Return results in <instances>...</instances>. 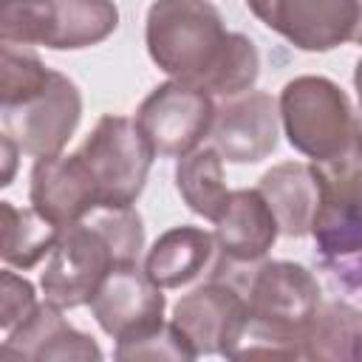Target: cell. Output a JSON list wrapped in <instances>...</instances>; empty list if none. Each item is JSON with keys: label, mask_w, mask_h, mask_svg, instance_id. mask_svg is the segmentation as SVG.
I'll return each mask as SVG.
<instances>
[{"label": "cell", "mask_w": 362, "mask_h": 362, "mask_svg": "<svg viewBox=\"0 0 362 362\" xmlns=\"http://www.w3.org/2000/svg\"><path fill=\"white\" fill-rule=\"evenodd\" d=\"M3 133H8L25 156H59L82 119L79 88L59 71L11 105H0Z\"/></svg>", "instance_id": "8992f818"}, {"label": "cell", "mask_w": 362, "mask_h": 362, "mask_svg": "<svg viewBox=\"0 0 362 362\" xmlns=\"http://www.w3.org/2000/svg\"><path fill=\"white\" fill-rule=\"evenodd\" d=\"M88 305L99 328L116 342L141 339L164 325L161 286H156L139 263L110 269Z\"/></svg>", "instance_id": "7c38bea8"}, {"label": "cell", "mask_w": 362, "mask_h": 362, "mask_svg": "<svg viewBox=\"0 0 362 362\" xmlns=\"http://www.w3.org/2000/svg\"><path fill=\"white\" fill-rule=\"evenodd\" d=\"M34 308H37L34 286L25 277L6 269L0 274V328H3V334L14 331Z\"/></svg>", "instance_id": "603a6c76"}, {"label": "cell", "mask_w": 362, "mask_h": 362, "mask_svg": "<svg viewBox=\"0 0 362 362\" xmlns=\"http://www.w3.org/2000/svg\"><path fill=\"white\" fill-rule=\"evenodd\" d=\"M6 359H99L102 351L93 337L76 331L62 308L54 303H37V308L6 334Z\"/></svg>", "instance_id": "9a60e30c"}, {"label": "cell", "mask_w": 362, "mask_h": 362, "mask_svg": "<svg viewBox=\"0 0 362 362\" xmlns=\"http://www.w3.org/2000/svg\"><path fill=\"white\" fill-rule=\"evenodd\" d=\"M28 198L31 206L59 229L85 221L99 206L96 181L79 153L37 158L31 170Z\"/></svg>", "instance_id": "5bb4252c"}, {"label": "cell", "mask_w": 362, "mask_h": 362, "mask_svg": "<svg viewBox=\"0 0 362 362\" xmlns=\"http://www.w3.org/2000/svg\"><path fill=\"white\" fill-rule=\"evenodd\" d=\"M320 178V206L311 223L317 249L325 257L362 252V136L328 161H314Z\"/></svg>", "instance_id": "52a82bcc"}, {"label": "cell", "mask_w": 362, "mask_h": 362, "mask_svg": "<svg viewBox=\"0 0 362 362\" xmlns=\"http://www.w3.org/2000/svg\"><path fill=\"white\" fill-rule=\"evenodd\" d=\"M215 102L206 90L170 79L153 88L136 110V124L150 150L161 158L192 153L212 130Z\"/></svg>", "instance_id": "9c48e42d"}, {"label": "cell", "mask_w": 362, "mask_h": 362, "mask_svg": "<svg viewBox=\"0 0 362 362\" xmlns=\"http://www.w3.org/2000/svg\"><path fill=\"white\" fill-rule=\"evenodd\" d=\"M3 212V260L14 269H31L45 255L54 252L59 240V226L42 218L34 206L20 209L11 201H0Z\"/></svg>", "instance_id": "44dd1931"}, {"label": "cell", "mask_w": 362, "mask_h": 362, "mask_svg": "<svg viewBox=\"0 0 362 362\" xmlns=\"http://www.w3.org/2000/svg\"><path fill=\"white\" fill-rule=\"evenodd\" d=\"M277 102L266 90H246L215 107V122L209 130L212 147L223 161L255 164L274 153L277 147Z\"/></svg>", "instance_id": "4fadbf2b"}, {"label": "cell", "mask_w": 362, "mask_h": 362, "mask_svg": "<svg viewBox=\"0 0 362 362\" xmlns=\"http://www.w3.org/2000/svg\"><path fill=\"white\" fill-rule=\"evenodd\" d=\"M277 221L260 189H232L215 221V246L232 263H255L277 240Z\"/></svg>", "instance_id": "2e32d148"}, {"label": "cell", "mask_w": 362, "mask_h": 362, "mask_svg": "<svg viewBox=\"0 0 362 362\" xmlns=\"http://www.w3.org/2000/svg\"><path fill=\"white\" fill-rule=\"evenodd\" d=\"M249 11L300 51L362 45V0H246Z\"/></svg>", "instance_id": "ba28073f"}, {"label": "cell", "mask_w": 362, "mask_h": 362, "mask_svg": "<svg viewBox=\"0 0 362 362\" xmlns=\"http://www.w3.org/2000/svg\"><path fill=\"white\" fill-rule=\"evenodd\" d=\"M249 328L232 359L252 342L246 356H300V334L320 308V283L317 277L291 260L263 263L249 283Z\"/></svg>", "instance_id": "6da1fadb"}, {"label": "cell", "mask_w": 362, "mask_h": 362, "mask_svg": "<svg viewBox=\"0 0 362 362\" xmlns=\"http://www.w3.org/2000/svg\"><path fill=\"white\" fill-rule=\"evenodd\" d=\"M116 25L113 0H3L0 6V40L6 45L79 51L107 40Z\"/></svg>", "instance_id": "277c9868"}, {"label": "cell", "mask_w": 362, "mask_h": 362, "mask_svg": "<svg viewBox=\"0 0 362 362\" xmlns=\"http://www.w3.org/2000/svg\"><path fill=\"white\" fill-rule=\"evenodd\" d=\"M119 359H195V354L187 348V342L175 334L170 322H164L158 331L133 339V342H119L116 345Z\"/></svg>", "instance_id": "7402d4cb"}, {"label": "cell", "mask_w": 362, "mask_h": 362, "mask_svg": "<svg viewBox=\"0 0 362 362\" xmlns=\"http://www.w3.org/2000/svg\"><path fill=\"white\" fill-rule=\"evenodd\" d=\"M354 88H356V99H359V110H362V57H359L356 71H354Z\"/></svg>", "instance_id": "d4e9b609"}, {"label": "cell", "mask_w": 362, "mask_h": 362, "mask_svg": "<svg viewBox=\"0 0 362 362\" xmlns=\"http://www.w3.org/2000/svg\"><path fill=\"white\" fill-rule=\"evenodd\" d=\"M170 325L195 356H232L249 328V303L235 286L212 280L175 303Z\"/></svg>", "instance_id": "8fae6325"}, {"label": "cell", "mask_w": 362, "mask_h": 362, "mask_svg": "<svg viewBox=\"0 0 362 362\" xmlns=\"http://www.w3.org/2000/svg\"><path fill=\"white\" fill-rule=\"evenodd\" d=\"M76 153L82 156L96 181L99 206H133V201L144 189L150 164L156 158L136 119L113 113L96 122V127Z\"/></svg>", "instance_id": "5b68a950"}, {"label": "cell", "mask_w": 362, "mask_h": 362, "mask_svg": "<svg viewBox=\"0 0 362 362\" xmlns=\"http://www.w3.org/2000/svg\"><path fill=\"white\" fill-rule=\"evenodd\" d=\"M215 235L201 226H173L150 246L144 257L147 277L161 288H181L209 266Z\"/></svg>", "instance_id": "ac0fdd59"}, {"label": "cell", "mask_w": 362, "mask_h": 362, "mask_svg": "<svg viewBox=\"0 0 362 362\" xmlns=\"http://www.w3.org/2000/svg\"><path fill=\"white\" fill-rule=\"evenodd\" d=\"M257 189L263 192L277 226L288 238L311 235V223L320 206V178L314 164L283 161L260 175Z\"/></svg>", "instance_id": "e0dca14e"}, {"label": "cell", "mask_w": 362, "mask_h": 362, "mask_svg": "<svg viewBox=\"0 0 362 362\" xmlns=\"http://www.w3.org/2000/svg\"><path fill=\"white\" fill-rule=\"evenodd\" d=\"M116 266L119 260L110 240L90 218H85L59 232L45 272L40 274V286L48 303L59 308H76L90 303L105 274Z\"/></svg>", "instance_id": "30bf717a"}, {"label": "cell", "mask_w": 362, "mask_h": 362, "mask_svg": "<svg viewBox=\"0 0 362 362\" xmlns=\"http://www.w3.org/2000/svg\"><path fill=\"white\" fill-rule=\"evenodd\" d=\"M277 110L288 144L311 161L337 158L362 136L345 90L328 76L308 74L286 82Z\"/></svg>", "instance_id": "3957f363"}, {"label": "cell", "mask_w": 362, "mask_h": 362, "mask_svg": "<svg viewBox=\"0 0 362 362\" xmlns=\"http://www.w3.org/2000/svg\"><path fill=\"white\" fill-rule=\"evenodd\" d=\"M0 150H3V164H6V170H3V187H8L11 184V178H14V167H17V156L23 153L20 147H17V141L8 136V133H3L0 136Z\"/></svg>", "instance_id": "cb8c5ba5"}, {"label": "cell", "mask_w": 362, "mask_h": 362, "mask_svg": "<svg viewBox=\"0 0 362 362\" xmlns=\"http://www.w3.org/2000/svg\"><path fill=\"white\" fill-rule=\"evenodd\" d=\"M229 34L209 0H156L147 8L144 42L150 59L170 79L201 90L223 59Z\"/></svg>", "instance_id": "7a4b0ae2"}, {"label": "cell", "mask_w": 362, "mask_h": 362, "mask_svg": "<svg viewBox=\"0 0 362 362\" xmlns=\"http://www.w3.org/2000/svg\"><path fill=\"white\" fill-rule=\"evenodd\" d=\"M175 187L195 215L215 223L229 201L221 153L215 147H195L192 153L181 156L175 164Z\"/></svg>", "instance_id": "ffe728a7"}, {"label": "cell", "mask_w": 362, "mask_h": 362, "mask_svg": "<svg viewBox=\"0 0 362 362\" xmlns=\"http://www.w3.org/2000/svg\"><path fill=\"white\" fill-rule=\"evenodd\" d=\"M300 356L305 359H362V311L345 300L320 303L300 334Z\"/></svg>", "instance_id": "d6986e66"}]
</instances>
